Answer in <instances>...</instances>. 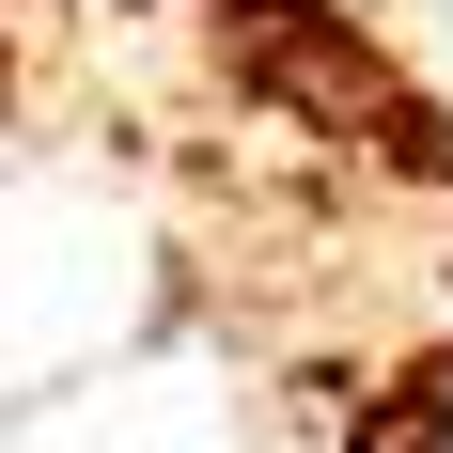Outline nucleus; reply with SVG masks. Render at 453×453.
<instances>
[{
	"label": "nucleus",
	"mask_w": 453,
	"mask_h": 453,
	"mask_svg": "<svg viewBox=\"0 0 453 453\" xmlns=\"http://www.w3.org/2000/svg\"><path fill=\"white\" fill-rule=\"evenodd\" d=\"M391 453H453V344L407 375V407H391Z\"/></svg>",
	"instance_id": "obj_1"
}]
</instances>
